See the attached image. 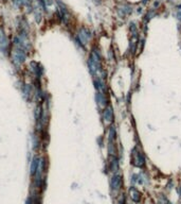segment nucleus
Masks as SVG:
<instances>
[{"instance_id":"9d476101","label":"nucleus","mask_w":181,"mask_h":204,"mask_svg":"<svg viewBox=\"0 0 181 204\" xmlns=\"http://www.w3.org/2000/svg\"><path fill=\"white\" fill-rule=\"evenodd\" d=\"M119 204H124V198H122L120 201H119Z\"/></svg>"},{"instance_id":"1a4fd4ad","label":"nucleus","mask_w":181,"mask_h":204,"mask_svg":"<svg viewBox=\"0 0 181 204\" xmlns=\"http://www.w3.org/2000/svg\"><path fill=\"white\" fill-rule=\"evenodd\" d=\"M177 16H178V19L181 22V12H178V14H177Z\"/></svg>"},{"instance_id":"9b49d317","label":"nucleus","mask_w":181,"mask_h":204,"mask_svg":"<svg viewBox=\"0 0 181 204\" xmlns=\"http://www.w3.org/2000/svg\"><path fill=\"white\" fill-rule=\"evenodd\" d=\"M178 192H179V195H181V186L179 187V189H178Z\"/></svg>"},{"instance_id":"7ed1b4c3","label":"nucleus","mask_w":181,"mask_h":204,"mask_svg":"<svg viewBox=\"0 0 181 204\" xmlns=\"http://www.w3.org/2000/svg\"><path fill=\"white\" fill-rule=\"evenodd\" d=\"M114 111H112V108L111 106H108L104 110V113H103V119H104L105 124H110L114 122Z\"/></svg>"},{"instance_id":"39448f33","label":"nucleus","mask_w":181,"mask_h":204,"mask_svg":"<svg viewBox=\"0 0 181 204\" xmlns=\"http://www.w3.org/2000/svg\"><path fill=\"white\" fill-rule=\"evenodd\" d=\"M110 169L111 171H114V172H116V171H118L119 170V162H118L117 158H112L110 161Z\"/></svg>"},{"instance_id":"f257e3e1","label":"nucleus","mask_w":181,"mask_h":204,"mask_svg":"<svg viewBox=\"0 0 181 204\" xmlns=\"http://www.w3.org/2000/svg\"><path fill=\"white\" fill-rule=\"evenodd\" d=\"M132 164L135 165L136 167L138 168H144L145 167V158L143 153L137 148L132 150V158H131Z\"/></svg>"},{"instance_id":"6e6552de","label":"nucleus","mask_w":181,"mask_h":204,"mask_svg":"<svg viewBox=\"0 0 181 204\" xmlns=\"http://www.w3.org/2000/svg\"><path fill=\"white\" fill-rule=\"evenodd\" d=\"M167 202H169V201H167V200H166L164 197H162V196H161V197L159 198V203L160 204H166Z\"/></svg>"},{"instance_id":"0eeeda50","label":"nucleus","mask_w":181,"mask_h":204,"mask_svg":"<svg viewBox=\"0 0 181 204\" xmlns=\"http://www.w3.org/2000/svg\"><path fill=\"white\" fill-rule=\"evenodd\" d=\"M116 139V129L114 127H111L109 130V142H114Z\"/></svg>"},{"instance_id":"f03ea898","label":"nucleus","mask_w":181,"mask_h":204,"mask_svg":"<svg viewBox=\"0 0 181 204\" xmlns=\"http://www.w3.org/2000/svg\"><path fill=\"white\" fill-rule=\"evenodd\" d=\"M122 184H123V180L120 174H114V176L111 178L110 185H111V189H112V190H114V192L120 190V189L122 188Z\"/></svg>"},{"instance_id":"f8f14e48","label":"nucleus","mask_w":181,"mask_h":204,"mask_svg":"<svg viewBox=\"0 0 181 204\" xmlns=\"http://www.w3.org/2000/svg\"><path fill=\"white\" fill-rule=\"evenodd\" d=\"M166 204H172V203H171V202H167V203H166Z\"/></svg>"},{"instance_id":"423d86ee","label":"nucleus","mask_w":181,"mask_h":204,"mask_svg":"<svg viewBox=\"0 0 181 204\" xmlns=\"http://www.w3.org/2000/svg\"><path fill=\"white\" fill-rule=\"evenodd\" d=\"M96 98H98V103L102 105V106H105L106 105V97L104 96V94H102V93H98V96H96Z\"/></svg>"},{"instance_id":"20e7f679","label":"nucleus","mask_w":181,"mask_h":204,"mask_svg":"<svg viewBox=\"0 0 181 204\" xmlns=\"http://www.w3.org/2000/svg\"><path fill=\"white\" fill-rule=\"evenodd\" d=\"M129 196H130V199L135 203H139V202L141 201V196H142L141 192H139L136 187H130L129 188Z\"/></svg>"}]
</instances>
